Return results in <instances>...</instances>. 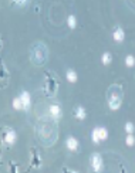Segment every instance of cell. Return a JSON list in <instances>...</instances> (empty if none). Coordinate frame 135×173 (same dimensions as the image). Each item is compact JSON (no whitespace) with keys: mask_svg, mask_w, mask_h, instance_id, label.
<instances>
[{"mask_svg":"<svg viewBox=\"0 0 135 173\" xmlns=\"http://www.w3.org/2000/svg\"><path fill=\"white\" fill-rule=\"evenodd\" d=\"M30 58L36 65H43L48 58V51H47V47L44 44H34L31 47V54H30Z\"/></svg>","mask_w":135,"mask_h":173,"instance_id":"1","label":"cell"},{"mask_svg":"<svg viewBox=\"0 0 135 173\" xmlns=\"http://www.w3.org/2000/svg\"><path fill=\"white\" fill-rule=\"evenodd\" d=\"M107 101H108V105H110V109L112 111L119 109V107L122 104V91L118 85H114L108 90Z\"/></svg>","mask_w":135,"mask_h":173,"instance_id":"2","label":"cell"},{"mask_svg":"<svg viewBox=\"0 0 135 173\" xmlns=\"http://www.w3.org/2000/svg\"><path fill=\"white\" fill-rule=\"evenodd\" d=\"M108 138V131L105 128H94L91 132V139L95 145H98L100 142L105 140Z\"/></svg>","mask_w":135,"mask_h":173,"instance_id":"3","label":"cell"},{"mask_svg":"<svg viewBox=\"0 0 135 173\" xmlns=\"http://www.w3.org/2000/svg\"><path fill=\"white\" fill-rule=\"evenodd\" d=\"M91 166L94 172H101L102 169V157L100 153H92L91 156Z\"/></svg>","mask_w":135,"mask_h":173,"instance_id":"4","label":"cell"},{"mask_svg":"<svg viewBox=\"0 0 135 173\" xmlns=\"http://www.w3.org/2000/svg\"><path fill=\"white\" fill-rule=\"evenodd\" d=\"M48 113H50V117L56 121H58L61 118V115H63L60 105H50V108H48Z\"/></svg>","mask_w":135,"mask_h":173,"instance_id":"5","label":"cell"},{"mask_svg":"<svg viewBox=\"0 0 135 173\" xmlns=\"http://www.w3.org/2000/svg\"><path fill=\"white\" fill-rule=\"evenodd\" d=\"M20 100H21V105H23V109L24 111H29L30 109V102H31V100H30V95H29V92H21L20 94Z\"/></svg>","mask_w":135,"mask_h":173,"instance_id":"6","label":"cell"},{"mask_svg":"<svg viewBox=\"0 0 135 173\" xmlns=\"http://www.w3.org/2000/svg\"><path fill=\"white\" fill-rule=\"evenodd\" d=\"M65 146H67V149H70L71 152H74V150H77L78 148H80V145H78V140L75 139L74 136H70V138H67Z\"/></svg>","mask_w":135,"mask_h":173,"instance_id":"7","label":"cell"},{"mask_svg":"<svg viewBox=\"0 0 135 173\" xmlns=\"http://www.w3.org/2000/svg\"><path fill=\"white\" fill-rule=\"evenodd\" d=\"M112 38H114L117 43H121V41H124L125 33H124V30H122L121 27H117V29L114 30V33H112Z\"/></svg>","mask_w":135,"mask_h":173,"instance_id":"8","label":"cell"},{"mask_svg":"<svg viewBox=\"0 0 135 173\" xmlns=\"http://www.w3.org/2000/svg\"><path fill=\"white\" fill-rule=\"evenodd\" d=\"M4 140H6L9 145H13V143L16 142V132H14V131H9V132L6 133V136H4Z\"/></svg>","mask_w":135,"mask_h":173,"instance_id":"9","label":"cell"},{"mask_svg":"<svg viewBox=\"0 0 135 173\" xmlns=\"http://www.w3.org/2000/svg\"><path fill=\"white\" fill-rule=\"evenodd\" d=\"M85 115H87V112H85V109L83 107H77L75 108V118L80 121L85 119Z\"/></svg>","mask_w":135,"mask_h":173,"instance_id":"10","label":"cell"},{"mask_svg":"<svg viewBox=\"0 0 135 173\" xmlns=\"http://www.w3.org/2000/svg\"><path fill=\"white\" fill-rule=\"evenodd\" d=\"M65 77H67V81H70V82H75L77 81V74H75L74 70H67Z\"/></svg>","mask_w":135,"mask_h":173,"instance_id":"11","label":"cell"},{"mask_svg":"<svg viewBox=\"0 0 135 173\" xmlns=\"http://www.w3.org/2000/svg\"><path fill=\"white\" fill-rule=\"evenodd\" d=\"M67 24H68V27H70V29H74V27H75V24H77V19H75L74 14L68 16V19H67Z\"/></svg>","mask_w":135,"mask_h":173,"instance_id":"12","label":"cell"},{"mask_svg":"<svg viewBox=\"0 0 135 173\" xmlns=\"http://www.w3.org/2000/svg\"><path fill=\"white\" fill-rule=\"evenodd\" d=\"M112 61V55L110 53H104L102 54V64L104 65H108V64Z\"/></svg>","mask_w":135,"mask_h":173,"instance_id":"13","label":"cell"},{"mask_svg":"<svg viewBox=\"0 0 135 173\" xmlns=\"http://www.w3.org/2000/svg\"><path fill=\"white\" fill-rule=\"evenodd\" d=\"M125 65L134 67L135 65V57L134 55H127V58H125Z\"/></svg>","mask_w":135,"mask_h":173,"instance_id":"14","label":"cell"},{"mask_svg":"<svg viewBox=\"0 0 135 173\" xmlns=\"http://www.w3.org/2000/svg\"><path fill=\"white\" fill-rule=\"evenodd\" d=\"M13 107H14V109H21L23 108V105H21V100H20V97L19 98H14L13 100Z\"/></svg>","mask_w":135,"mask_h":173,"instance_id":"15","label":"cell"},{"mask_svg":"<svg viewBox=\"0 0 135 173\" xmlns=\"http://www.w3.org/2000/svg\"><path fill=\"white\" fill-rule=\"evenodd\" d=\"M125 143L128 145V146H132L135 143V136L132 135V133H128V136H127V139H125Z\"/></svg>","mask_w":135,"mask_h":173,"instance_id":"16","label":"cell"},{"mask_svg":"<svg viewBox=\"0 0 135 173\" xmlns=\"http://www.w3.org/2000/svg\"><path fill=\"white\" fill-rule=\"evenodd\" d=\"M125 131L128 133H132L135 131V126H134V123L132 122H127V125H125Z\"/></svg>","mask_w":135,"mask_h":173,"instance_id":"17","label":"cell"},{"mask_svg":"<svg viewBox=\"0 0 135 173\" xmlns=\"http://www.w3.org/2000/svg\"><path fill=\"white\" fill-rule=\"evenodd\" d=\"M13 2H16L17 4H24L26 3V0H13Z\"/></svg>","mask_w":135,"mask_h":173,"instance_id":"18","label":"cell"}]
</instances>
